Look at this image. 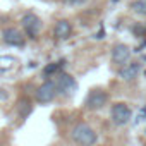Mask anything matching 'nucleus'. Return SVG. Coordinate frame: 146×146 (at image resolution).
I'll use <instances>...</instances> for the list:
<instances>
[{"label": "nucleus", "mask_w": 146, "mask_h": 146, "mask_svg": "<svg viewBox=\"0 0 146 146\" xmlns=\"http://www.w3.org/2000/svg\"><path fill=\"white\" fill-rule=\"evenodd\" d=\"M107 102H108V93L105 90L96 88V90H91L88 93V96L84 100V107L88 110H100L107 105Z\"/></svg>", "instance_id": "nucleus-2"}, {"label": "nucleus", "mask_w": 146, "mask_h": 146, "mask_svg": "<svg viewBox=\"0 0 146 146\" xmlns=\"http://www.w3.org/2000/svg\"><path fill=\"white\" fill-rule=\"evenodd\" d=\"M70 137H72L74 143H78L81 146H93L98 141V136H96L95 129L90 127L88 124L74 125V127H72V132H70Z\"/></svg>", "instance_id": "nucleus-1"}, {"label": "nucleus", "mask_w": 146, "mask_h": 146, "mask_svg": "<svg viewBox=\"0 0 146 146\" xmlns=\"http://www.w3.org/2000/svg\"><path fill=\"white\" fill-rule=\"evenodd\" d=\"M129 57H131V50L127 45L124 43H119L112 48V62L117 64V65H124L129 62Z\"/></svg>", "instance_id": "nucleus-9"}, {"label": "nucleus", "mask_w": 146, "mask_h": 146, "mask_svg": "<svg viewBox=\"0 0 146 146\" xmlns=\"http://www.w3.org/2000/svg\"><path fill=\"white\" fill-rule=\"evenodd\" d=\"M110 115H112V120H113V124H117V125H125L129 120H131V108L125 105V103H115L113 107H112V112H110Z\"/></svg>", "instance_id": "nucleus-5"}, {"label": "nucleus", "mask_w": 146, "mask_h": 146, "mask_svg": "<svg viewBox=\"0 0 146 146\" xmlns=\"http://www.w3.org/2000/svg\"><path fill=\"white\" fill-rule=\"evenodd\" d=\"M67 2H69L70 5H83V4L88 2V0H67Z\"/></svg>", "instance_id": "nucleus-14"}, {"label": "nucleus", "mask_w": 146, "mask_h": 146, "mask_svg": "<svg viewBox=\"0 0 146 146\" xmlns=\"http://www.w3.org/2000/svg\"><path fill=\"white\" fill-rule=\"evenodd\" d=\"M70 33H72V26H70V23L65 21V19L58 21V23L55 24V28H53V36H55L57 40H65V38L70 36Z\"/></svg>", "instance_id": "nucleus-10"}, {"label": "nucleus", "mask_w": 146, "mask_h": 146, "mask_svg": "<svg viewBox=\"0 0 146 146\" xmlns=\"http://www.w3.org/2000/svg\"><path fill=\"white\" fill-rule=\"evenodd\" d=\"M2 40H4V43H7L11 46H23L24 45V35L17 28H7V29H4Z\"/></svg>", "instance_id": "nucleus-7"}, {"label": "nucleus", "mask_w": 146, "mask_h": 146, "mask_svg": "<svg viewBox=\"0 0 146 146\" xmlns=\"http://www.w3.org/2000/svg\"><path fill=\"white\" fill-rule=\"evenodd\" d=\"M132 9H134V12H137L141 16H146V0H137V2H134Z\"/></svg>", "instance_id": "nucleus-13"}, {"label": "nucleus", "mask_w": 146, "mask_h": 146, "mask_svg": "<svg viewBox=\"0 0 146 146\" xmlns=\"http://www.w3.org/2000/svg\"><path fill=\"white\" fill-rule=\"evenodd\" d=\"M58 95V90H57V84H55V81H45L38 90H36V100L40 102V103H48V102H52L55 96Z\"/></svg>", "instance_id": "nucleus-4"}, {"label": "nucleus", "mask_w": 146, "mask_h": 146, "mask_svg": "<svg viewBox=\"0 0 146 146\" xmlns=\"http://www.w3.org/2000/svg\"><path fill=\"white\" fill-rule=\"evenodd\" d=\"M21 24H23V29L26 31V35H28L29 38H33V40H35V38L40 35V31H41V21H40V17L35 16L33 12L24 14L23 19H21Z\"/></svg>", "instance_id": "nucleus-3"}, {"label": "nucleus", "mask_w": 146, "mask_h": 146, "mask_svg": "<svg viewBox=\"0 0 146 146\" xmlns=\"http://www.w3.org/2000/svg\"><path fill=\"white\" fill-rule=\"evenodd\" d=\"M64 64H65V60H58V62H55V64H52V65L45 67L43 74H45V76H52V74H55V72H58V70L64 67Z\"/></svg>", "instance_id": "nucleus-11"}, {"label": "nucleus", "mask_w": 146, "mask_h": 146, "mask_svg": "<svg viewBox=\"0 0 146 146\" xmlns=\"http://www.w3.org/2000/svg\"><path fill=\"white\" fill-rule=\"evenodd\" d=\"M29 112H31V105H29V102H28V100H21V102H19V115H21V119L28 117Z\"/></svg>", "instance_id": "nucleus-12"}, {"label": "nucleus", "mask_w": 146, "mask_h": 146, "mask_svg": "<svg viewBox=\"0 0 146 146\" xmlns=\"http://www.w3.org/2000/svg\"><path fill=\"white\" fill-rule=\"evenodd\" d=\"M141 72V65L137 62H127L119 69V76L124 81H134Z\"/></svg>", "instance_id": "nucleus-8"}, {"label": "nucleus", "mask_w": 146, "mask_h": 146, "mask_svg": "<svg viewBox=\"0 0 146 146\" xmlns=\"http://www.w3.org/2000/svg\"><path fill=\"white\" fill-rule=\"evenodd\" d=\"M55 84H57V90H58V93L60 95H65V96H70L72 93L76 91V88H78V84H76V81L72 79L69 74H58V78L55 79Z\"/></svg>", "instance_id": "nucleus-6"}]
</instances>
